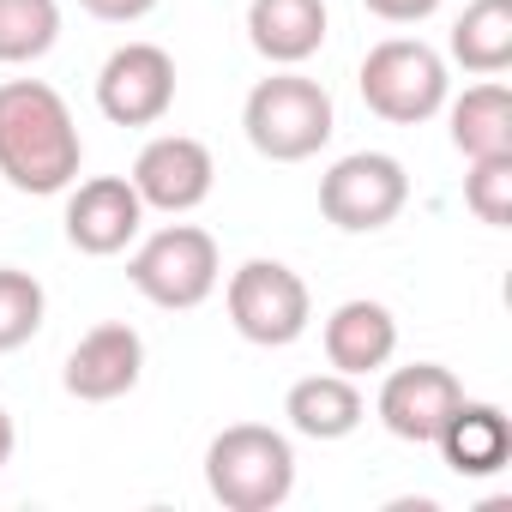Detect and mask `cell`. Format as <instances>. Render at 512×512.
<instances>
[{"instance_id": "6da1fadb", "label": "cell", "mask_w": 512, "mask_h": 512, "mask_svg": "<svg viewBox=\"0 0 512 512\" xmlns=\"http://www.w3.org/2000/svg\"><path fill=\"white\" fill-rule=\"evenodd\" d=\"M85 139L67 97L43 79H0V175L19 193H67L79 181Z\"/></svg>"}, {"instance_id": "7a4b0ae2", "label": "cell", "mask_w": 512, "mask_h": 512, "mask_svg": "<svg viewBox=\"0 0 512 512\" xmlns=\"http://www.w3.org/2000/svg\"><path fill=\"white\" fill-rule=\"evenodd\" d=\"M241 133L247 145L272 157V163H308L332 145L338 133V109H332V91L296 67H278L272 79H260L241 103Z\"/></svg>"}, {"instance_id": "3957f363", "label": "cell", "mask_w": 512, "mask_h": 512, "mask_svg": "<svg viewBox=\"0 0 512 512\" xmlns=\"http://www.w3.org/2000/svg\"><path fill=\"white\" fill-rule=\"evenodd\" d=\"M205 488L223 512H278L296 488V446L266 422H229L205 446Z\"/></svg>"}, {"instance_id": "277c9868", "label": "cell", "mask_w": 512, "mask_h": 512, "mask_svg": "<svg viewBox=\"0 0 512 512\" xmlns=\"http://www.w3.org/2000/svg\"><path fill=\"white\" fill-rule=\"evenodd\" d=\"M356 85H362V103L380 115V121H392V127H422V121H434L440 109H446V61H440V49H428L422 37H386V43H374L368 55H362V73H356Z\"/></svg>"}, {"instance_id": "5b68a950", "label": "cell", "mask_w": 512, "mask_h": 512, "mask_svg": "<svg viewBox=\"0 0 512 512\" xmlns=\"http://www.w3.org/2000/svg\"><path fill=\"white\" fill-rule=\"evenodd\" d=\"M127 278H133V290H139L151 308L187 314V308H199V302L217 290L223 260H217L211 229H199V223H163L157 235H145V241L133 247Z\"/></svg>"}, {"instance_id": "8992f818", "label": "cell", "mask_w": 512, "mask_h": 512, "mask_svg": "<svg viewBox=\"0 0 512 512\" xmlns=\"http://www.w3.org/2000/svg\"><path fill=\"white\" fill-rule=\"evenodd\" d=\"M223 308H229V326L260 350H290L314 320V296H308L302 272H290L284 260L235 266L229 290H223Z\"/></svg>"}, {"instance_id": "52a82bcc", "label": "cell", "mask_w": 512, "mask_h": 512, "mask_svg": "<svg viewBox=\"0 0 512 512\" xmlns=\"http://www.w3.org/2000/svg\"><path fill=\"white\" fill-rule=\"evenodd\" d=\"M410 205V175L392 151H350L320 175V211L344 235H374Z\"/></svg>"}, {"instance_id": "ba28073f", "label": "cell", "mask_w": 512, "mask_h": 512, "mask_svg": "<svg viewBox=\"0 0 512 512\" xmlns=\"http://www.w3.org/2000/svg\"><path fill=\"white\" fill-rule=\"evenodd\" d=\"M97 109L115 127H157L175 109V55L163 43H121L97 73Z\"/></svg>"}, {"instance_id": "9c48e42d", "label": "cell", "mask_w": 512, "mask_h": 512, "mask_svg": "<svg viewBox=\"0 0 512 512\" xmlns=\"http://www.w3.org/2000/svg\"><path fill=\"white\" fill-rule=\"evenodd\" d=\"M133 193L145 199V211H169V217H187L211 199L217 187V163H211V145L193 139V133H157L139 157H133Z\"/></svg>"}, {"instance_id": "30bf717a", "label": "cell", "mask_w": 512, "mask_h": 512, "mask_svg": "<svg viewBox=\"0 0 512 512\" xmlns=\"http://www.w3.org/2000/svg\"><path fill=\"white\" fill-rule=\"evenodd\" d=\"M139 374H145V338L127 320H103L67 350L61 386L79 404H115V398H127L139 386Z\"/></svg>"}, {"instance_id": "8fae6325", "label": "cell", "mask_w": 512, "mask_h": 512, "mask_svg": "<svg viewBox=\"0 0 512 512\" xmlns=\"http://www.w3.org/2000/svg\"><path fill=\"white\" fill-rule=\"evenodd\" d=\"M145 229V199L133 193L127 175H91L67 193V241L91 260L127 253Z\"/></svg>"}, {"instance_id": "7c38bea8", "label": "cell", "mask_w": 512, "mask_h": 512, "mask_svg": "<svg viewBox=\"0 0 512 512\" xmlns=\"http://www.w3.org/2000/svg\"><path fill=\"white\" fill-rule=\"evenodd\" d=\"M458 398H464V386H458L452 368H440V362H410V368H392V374H386L374 410H380L386 434H398V440H410V446H434V434L446 428V416L458 410Z\"/></svg>"}, {"instance_id": "4fadbf2b", "label": "cell", "mask_w": 512, "mask_h": 512, "mask_svg": "<svg viewBox=\"0 0 512 512\" xmlns=\"http://www.w3.org/2000/svg\"><path fill=\"white\" fill-rule=\"evenodd\" d=\"M392 356H398V320H392L386 302L356 296V302L332 308V320H326V362L338 374L362 380V374H380Z\"/></svg>"}, {"instance_id": "5bb4252c", "label": "cell", "mask_w": 512, "mask_h": 512, "mask_svg": "<svg viewBox=\"0 0 512 512\" xmlns=\"http://www.w3.org/2000/svg\"><path fill=\"white\" fill-rule=\"evenodd\" d=\"M247 43L272 67H302L326 43V0H247Z\"/></svg>"}, {"instance_id": "9a60e30c", "label": "cell", "mask_w": 512, "mask_h": 512, "mask_svg": "<svg viewBox=\"0 0 512 512\" xmlns=\"http://www.w3.org/2000/svg\"><path fill=\"white\" fill-rule=\"evenodd\" d=\"M434 446H440L446 470H458V476H494L512 458V428H506L500 404L458 398V410L446 416V428L434 434Z\"/></svg>"}, {"instance_id": "2e32d148", "label": "cell", "mask_w": 512, "mask_h": 512, "mask_svg": "<svg viewBox=\"0 0 512 512\" xmlns=\"http://www.w3.org/2000/svg\"><path fill=\"white\" fill-rule=\"evenodd\" d=\"M284 416H290V428H296L302 440H344V434L362 428L368 398L356 392L350 374L332 368V374H308V380H296L290 398H284Z\"/></svg>"}, {"instance_id": "e0dca14e", "label": "cell", "mask_w": 512, "mask_h": 512, "mask_svg": "<svg viewBox=\"0 0 512 512\" xmlns=\"http://www.w3.org/2000/svg\"><path fill=\"white\" fill-rule=\"evenodd\" d=\"M452 145L470 157H512V91L500 79L470 85L452 103Z\"/></svg>"}, {"instance_id": "ac0fdd59", "label": "cell", "mask_w": 512, "mask_h": 512, "mask_svg": "<svg viewBox=\"0 0 512 512\" xmlns=\"http://www.w3.org/2000/svg\"><path fill=\"white\" fill-rule=\"evenodd\" d=\"M452 61L476 79L512 67V0H470L452 25Z\"/></svg>"}, {"instance_id": "d6986e66", "label": "cell", "mask_w": 512, "mask_h": 512, "mask_svg": "<svg viewBox=\"0 0 512 512\" xmlns=\"http://www.w3.org/2000/svg\"><path fill=\"white\" fill-rule=\"evenodd\" d=\"M61 43V0H0V67H31Z\"/></svg>"}, {"instance_id": "ffe728a7", "label": "cell", "mask_w": 512, "mask_h": 512, "mask_svg": "<svg viewBox=\"0 0 512 512\" xmlns=\"http://www.w3.org/2000/svg\"><path fill=\"white\" fill-rule=\"evenodd\" d=\"M43 314H49L43 284L31 272H19V266H0V356L25 350L43 332Z\"/></svg>"}, {"instance_id": "44dd1931", "label": "cell", "mask_w": 512, "mask_h": 512, "mask_svg": "<svg viewBox=\"0 0 512 512\" xmlns=\"http://www.w3.org/2000/svg\"><path fill=\"white\" fill-rule=\"evenodd\" d=\"M464 205L476 211V223L506 229V223H512V157H470Z\"/></svg>"}, {"instance_id": "7402d4cb", "label": "cell", "mask_w": 512, "mask_h": 512, "mask_svg": "<svg viewBox=\"0 0 512 512\" xmlns=\"http://www.w3.org/2000/svg\"><path fill=\"white\" fill-rule=\"evenodd\" d=\"M362 7L386 25H422L428 13H440V0H362Z\"/></svg>"}, {"instance_id": "603a6c76", "label": "cell", "mask_w": 512, "mask_h": 512, "mask_svg": "<svg viewBox=\"0 0 512 512\" xmlns=\"http://www.w3.org/2000/svg\"><path fill=\"white\" fill-rule=\"evenodd\" d=\"M79 7H85L91 19H103V25H139L157 0H79Z\"/></svg>"}, {"instance_id": "cb8c5ba5", "label": "cell", "mask_w": 512, "mask_h": 512, "mask_svg": "<svg viewBox=\"0 0 512 512\" xmlns=\"http://www.w3.org/2000/svg\"><path fill=\"white\" fill-rule=\"evenodd\" d=\"M13 446H19V428H13V416H7V410H0V470H7Z\"/></svg>"}]
</instances>
